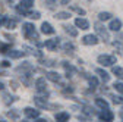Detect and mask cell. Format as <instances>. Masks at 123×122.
<instances>
[{"label":"cell","instance_id":"35","mask_svg":"<svg viewBox=\"0 0 123 122\" xmlns=\"http://www.w3.org/2000/svg\"><path fill=\"white\" fill-rule=\"evenodd\" d=\"M35 122H47V121H45V119H41V118H38V119H37Z\"/></svg>","mask_w":123,"mask_h":122},{"label":"cell","instance_id":"13","mask_svg":"<svg viewBox=\"0 0 123 122\" xmlns=\"http://www.w3.org/2000/svg\"><path fill=\"white\" fill-rule=\"evenodd\" d=\"M45 77H47L50 81H53V82H59V81H60V75H59L57 72H53V71L47 72V74H45Z\"/></svg>","mask_w":123,"mask_h":122},{"label":"cell","instance_id":"10","mask_svg":"<svg viewBox=\"0 0 123 122\" xmlns=\"http://www.w3.org/2000/svg\"><path fill=\"white\" fill-rule=\"evenodd\" d=\"M109 28L111 29V31H120V28H122V21H120V19H111Z\"/></svg>","mask_w":123,"mask_h":122},{"label":"cell","instance_id":"37","mask_svg":"<svg viewBox=\"0 0 123 122\" xmlns=\"http://www.w3.org/2000/svg\"><path fill=\"white\" fill-rule=\"evenodd\" d=\"M2 88H3V84H0V90H2Z\"/></svg>","mask_w":123,"mask_h":122},{"label":"cell","instance_id":"27","mask_svg":"<svg viewBox=\"0 0 123 122\" xmlns=\"http://www.w3.org/2000/svg\"><path fill=\"white\" fill-rule=\"evenodd\" d=\"M63 66H65V69H66V72H68V77H72V72H73V66H70L68 62H63Z\"/></svg>","mask_w":123,"mask_h":122},{"label":"cell","instance_id":"7","mask_svg":"<svg viewBox=\"0 0 123 122\" xmlns=\"http://www.w3.org/2000/svg\"><path fill=\"white\" fill-rule=\"evenodd\" d=\"M100 119H101V121H104V122H111V121L114 119V115H113V112H111V110L105 109V110H103V112L100 113Z\"/></svg>","mask_w":123,"mask_h":122},{"label":"cell","instance_id":"31","mask_svg":"<svg viewBox=\"0 0 123 122\" xmlns=\"http://www.w3.org/2000/svg\"><path fill=\"white\" fill-rule=\"evenodd\" d=\"M113 102H114L116 104H123V97H120V96L116 97V96H114V97H113Z\"/></svg>","mask_w":123,"mask_h":122},{"label":"cell","instance_id":"38","mask_svg":"<svg viewBox=\"0 0 123 122\" xmlns=\"http://www.w3.org/2000/svg\"><path fill=\"white\" fill-rule=\"evenodd\" d=\"M0 122H6V121H0Z\"/></svg>","mask_w":123,"mask_h":122},{"label":"cell","instance_id":"20","mask_svg":"<svg viewBox=\"0 0 123 122\" xmlns=\"http://www.w3.org/2000/svg\"><path fill=\"white\" fill-rule=\"evenodd\" d=\"M98 19L100 21H109V19H111V13H109V12H100L98 13Z\"/></svg>","mask_w":123,"mask_h":122},{"label":"cell","instance_id":"29","mask_svg":"<svg viewBox=\"0 0 123 122\" xmlns=\"http://www.w3.org/2000/svg\"><path fill=\"white\" fill-rule=\"evenodd\" d=\"M63 49L66 52H73L75 50V46H73V43H65L63 44Z\"/></svg>","mask_w":123,"mask_h":122},{"label":"cell","instance_id":"2","mask_svg":"<svg viewBox=\"0 0 123 122\" xmlns=\"http://www.w3.org/2000/svg\"><path fill=\"white\" fill-rule=\"evenodd\" d=\"M94 28H95V33L101 37V40H104V41H109L110 40V34H109V31H107V28L104 25H101L100 22H97L94 25Z\"/></svg>","mask_w":123,"mask_h":122},{"label":"cell","instance_id":"25","mask_svg":"<svg viewBox=\"0 0 123 122\" xmlns=\"http://www.w3.org/2000/svg\"><path fill=\"white\" fill-rule=\"evenodd\" d=\"M113 88L117 91V93L123 94V82H114V84H113Z\"/></svg>","mask_w":123,"mask_h":122},{"label":"cell","instance_id":"18","mask_svg":"<svg viewBox=\"0 0 123 122\" xmlns=\"http://www.w3.org/2000/svg\"><path fill=\"white\" fill-rule=\"evenodd\" d=\"M7 54H9L12 59H19V57H22L25 53H24V52H19V50H9Z\"/></svg>","mask_w":123,"mask_h":122},{"label":"cell","instance_id":"16","mask_svg":"<svg viewBox=\"0 0 123 122\" xmlns=\"http://www.w3.org/2000/svg\"><path fill=\"white\" fill-rule=\"evenodd\" d=\"M56 121H57V122H68V121H69V113H66V112L57 113V115H56Z\"/></svg>","mask_w":123,"mask_h":122},{"label":"cell","instance_id":"8","mask_svg":"<svg viewBox=\"0 0 123 122\" xmlns=\"http://www.w3.org/2000/svg\"><path fill=\"white\" fill-rule=\"evenodd\" d=\"M41 31H43V34L51 35V34H54V28H53L51 24H49V22H43V24H41Z\"/></svg>","mask_w":123,"mask_h":122},{"label":"cell","instance_id":"1","mask_svg":"<svg viewBox=\"0 0 123 122\" xmlns=\"http://www.w3.org/2000/svg\"><path fill=\"white\" fill-rule=\"evenodd\" d=\"M22 31H24V35L28 38V40H38V34H37V31H35V27L32 25V24H24L22 25Z\"/></svg>","mask_w":123,"mask_h":122},{"label":"cell","instance_id":"30","mask_svg":"<svg viewBox=\"0 0 123 122\" xmlns=\"http://www.w3.org/2000/svg\"><path fill=\"white\" fill-rule=\"evenodd\" d=\"M26 18H31V19H38V18H40V12H28Z\"/></svg>","mask_w":123,"mask_h":122},{"label":"cell","instance_id":"22","mask_svg":"<svg viewBox=\"0 0 123 122\" xmlns=\"http://www.w3.org/2000/svg\"><path fill=\"white\" fill-rule=\"evenodd\" d=\"M32 5H34V0H21V6H24L25 9L32 7Z\"/></svg>","mask_w":123,"mask_h":122},{"label":"cell","instance_id":"6","mask_svg":"<svg viewBox=\"0 0 123 122\" xmlns=\"http://www.w3.org/2000/svg\"><path fill=\"white\" fill-rule=\"evenodd\" d=\"M45 47L49 50H56L60 46V38H51V40H45Z\"/></svg>","mask_w":123,"mask_h":122},{"label":"cell","instance_id":"12","mask_svg":"<svg viewBox=\"0 0 123 122\" xmlns=\"http://www.w3.org/2000/svg\"><path fill=\"white\" fill-rule=\"evenodd\" d=\"M62 28H63V29H65V33L69 34L70 37H76V35H78V29H75V28L70 27V25H63Z\"/></svg>","mask_w":123,"mask_h":122},{"label":"cell","instance_id":"34","mask_svg":"<svg viewBox=\"0 0 123 122\" xmlns=\"http://www.w3.org/2000/svg\"><path fill=\"white\" fill-rule=\"evenodd\" d=\"M84 112H85L86 115H94V112H92V110H91L89 108H85V110H84Z\"/></svg>","mask_w":123,"mask_h":122},{"label":"cell","instance_id":"11","mask_svg":"<svg viewBox=\"0 0 123 122\" xmlns=\"http://www.w3.org/2000/svg\"><path fill=\"white\" fill-rule=\"evenodd\" d=\"M35 88L38 91H45V88H47V84H45V78H38L35 81Z\"/></svg>","mask_w":123,"mask_h":122},{"label":"cell","instance_id":"32","mask_svg":"<svg viewBox=\"0 0 123 122\" xmlns=\"http://www.w3.org/2000/svg\"><path fill=\"white\" fill-rule=\"evenodd\" d=\"M6 16H5V15H0V25H3V24H6Z\"/></svg>","mask_w":123,"mask_h":122},{"label":"cell","instance_id":"19","mask_svg":"<svg viewBox=\"0 0 123 122\" xmlns=\"http://www.w3.org/2000/svg\"><path fill=\"white\" fill-rule=\"evenodd\" d=\"M113 74L116 75L119 80H123V68H120V66H113Z\"/></svg>","mask_w":123,"mask_h":122},{"label":"cell","instance_id":"3","mask_svg":"<svg viewBox=\"0 0 123 122\" xmlns=\"http://www.w3.org/2000/svg\"><path fill=\"white\" fill-rule=\"evenodd\" d=\"M98 63L103 65V66H111L113 63H116V57L111 56V54H101L98 56Z\"/></svg>","mask_w":123,"mask_h":122},{"label":"cell","instance_id":"17","mask_svg":"<svg viewBox=\"0 0 123 122\" xmlns=\"http://www.w3.org/2000/svg\"><path fill=\"white\" fill-rule=\"evenodd\" d=\"M95 72H97V74L100 75V78H101V80H103L104 82H107V81H109V80H110V75H109V74H107V72H105L104 69H100V68H98V69H97Z\"/></svg>","mask_w":123,"mask_h":122},{"label":"cell","instance_id":"14","mask_svg":"<svg viewBox=\"0 0 123 122\" xmlns=\"http://www.w3.org/2000/svg\"><path fill=\"white\" fill-rule=\"evenodd\" d=\"M34 103L37 104V108L43 109L47 106V99H43V97H34Z\"/></svg>","mask_w":123,"mask_h":122},{"label":"cell","instance_id":"33","mask_svg":"<svg viewBox=\"0 0 123 122\" xmlns=\"http://www.w3.org/2000/svg\"><path fill=\"white\" fill-rule=\"evenodd\" d=\"M2 66H3V68H9V66H10V62H7V60H3V62H2Z\"/></svg>","mask_w":123,"mask_h":122},{"label":"cell","instance_id":"4","mask_svg":"<svg viewBox=\"0 0 123 122\" xmlns=\"http://www.w3.org/2000/svg\"><path fill=\"white\" fill-rule=\"evenodd\" d=\"M98 37L97 35H92V34H88V35H85L84 38H82V43L85 44V46H95V44H98Z\"/></svg>","mask_w":123,"mask_h":122},{"label":"cell","instance_id":"9","mask_svg":"<svg viewBox=\"0 0 123 122\" xmlns=\"http://www.w3.org/2000/svg\"><path fill=\"white\" fill-rule=\"evenodd\" d=\"M75 25L78 28H81V29H88L89 28V22L86 19H84V18H76L75 19Z\"/></svg>","mask_w":123,"mask_h":122},{"label":"cell","instance_id":"15","mask_svg":"<svg viewBox=\"0 0 123 122\" xmlns=\"http://www.w3.org/2000/svg\"><path fill=\"white\" fill-rule=\"evenodd\" d=\"M95 104L98 106V108H101L103 110H105V109H109V103H107V100H104V99H101V97L95 99Z\"/></svg>","mask_w":123,"mask_h":122},{"label":"cell","instance_id":"21","mask_svg":"<svg viewBox=\"0 0 123 122\" xmlns=\"http://www.w3.org/2000/svg\"><path fill=\"white\" fill-rule=\"evenodd\" d=\"M68 18H70L69 12H57L56 13V19H68Z\"/></svg>","mask_w":123,"mask_h":122},{"label":"cell","instance_id":"23","mask_svg":"<svg viewBox=\"0 0 123 122\" xmlns=\"http://www.w3.org/2000/svg\"><path fill=\"white\" fill-rule=\"evenodd\" d=\"M86 80H88V82H89L91 87H97L98 85V80L95 77H88V75H86Z\"/></svg>","mask_w":123,"mask_h":122},{"label":"cell","instance_id":"36","mask_svg":"<svg viewBox=\"0 0 123 122\" xmlns=\"http://www.w3.org/2000/svg\"><path fill=\"white\" fill-rule=\"evenodd\" d=\"M120 116H122V118H123V109H122V110H120Z\"/></svg>","mask_w":123,"mask_h":122},{"label":"cell","instance_id":"26","mask_svg":"<svg viewBox=\"0 0 123 122\" xmlns=\"http://www.w3.org/2000/svg\"><path fill=\"white\" fill-rule=\"evenodd\" d=\"M9 29H13L15 27H16V21L15 19H6V24H5Z\"/></svg>","mask_w":123,"mask_h":122},{"label":"cell","instance_id":"28","mask_svg":"<svg viewBox=\"0 0 123 122\" xmlns=\"http://www.w3.org/2000/svg\"><path fill=\"white\" fill-rule=\"evenodd\" d=\"M16 12H18V13H21V15H24V16H26L29 10H28V9H25L24 6H21V5H19V6H16Z\"/></svg>","mask_w":123,"mask_h":122},{"label":"cell","instance_id":"24","mask_svg":"<svg viewBox=\"0 0 123 122\" xmlns=\"http://www.w3.org/2000/svg\"><path fill=\"white\" fill-rule=\"evenodd\" d=\"M69 7H70L72 10H75L76 13H79V15H85V10H84L82 7H79V6H76V5H70Z\"/></svg>","mask_w":123,"mask_h":122},{"label":"cell","instance_id":"5","mask_svg":"<svg viewBox=\"0 0 123 122\" xmlns=\"http://www.w3.org/2000/svg\"><path fill=\"white\" fill-rule=\"evenodd\" d=\"M24 113L26 118H31V119H38V116H40V110H37L34 108H25Z\"/></svg>","mask_w":123,"mask_h":122}]
</instances>
